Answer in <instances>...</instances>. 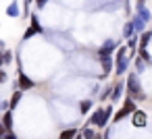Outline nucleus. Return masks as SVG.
I'll list each match as a JSON object with an SVG mask.
<instances>
[{
    "instance_id": "cd10ccee",
    "label": "nucleus",
    "mask_w": 152,
    "mask_h": 139,
    "mask_svg": "<svg viewBox=\"0 0 152 139\" xmlns=\"http://www.w3.org/2000/svg\"><path fill=\"white\" fill-rule=\"evenodd\" d=\"M4 64V60H2V50H0V67H2Z\"/></svg>"
},
{
    "instance_id": "4468645a",
    "label": "nucleus",
    "mask_w": 152,
    "mask_h": 139,
    "mask_svg": "<svg viewBox=\"0 0 152 139\" xmlns=\"http://www.w3.org/2000/svg\"><path fill=\"white\" fill-rule=\"evenodd\" d=\"M2 125L7 131H13V110H4V116H2Z\"/></svg>"
},
{
    "instance_id": "b1692460",
    "label": "nucleus",
    "mask_w": 152,
    "mask_h": 139,
    "mask_svg": "<svg viewBox=\"0 0 152 139\" xmlns=\"http://www.w3.org/2000/svg\"><path fill=\"white\" fill-rule=\"evenodd\" d=\"M7 79H9V73L4 69H0V83H7Z\"/></svg>"
},
{
    "instance_id": "39448f33",
    "label": "nucleus",
    "mask_w": 152,
    "mask_h": 139,
    "mask_svg": "<svg viewBox=\"0 0 152 139\" xmlns=\"http://www.w3.org/2000/svg\"><path fill=\"white\" fill-rule=\"evenodd\" d=\"M98 62H100V67H102V75H100V79H106V77L113 73L115 56H98Z\"/></svg>"
},
{
    "instance_id": "ddd939ff",
    "label": "nucleus",
    "mask_w": 152,
    "mask_h": 139,
    "mask_svg": "<svg viewBox=\"0 0 152 139\" xmlns=\"http://www.w3.org/2000/svg\"><path fill=\"white\" fill-rule=\"evenodd\" d=\"M121 35H123V40H127V38H131V35H135V29H133V23H131V19L123 25V29H121Z\"/></svg>"
},
{
    "instance_id": "1a4fd4ad",
    "label": "nucleus",
    "mask_w": 152,
    "mask_h": 139,
    "mask_svg": "<svg viewBox=\"0 0 152 139\" xmlns=\"http://www.w3.org/2000/svg\"><path fill=\"white\" fill-rule=\"evenodd\" d=\"M125 93V81L123 79H119L115 85H113V91H110V102L113 104H117L119 100H121V96Z\"/></svg>"
},
{
    "instance_id": "f8f14e48",
    "label": "nucleus",
    "mask_w": 152,
    "mask_h": 139,
    "mask_svg": "<svg viewBox=\"0 0 152 139\" xmlns=\"http://www.w3.org/2000/svg\"><path fill=\"white\" fill-rule=\"evenodd\" d=\"M7 17H21V11H19V2H17V0H13V2L7 7Z\"/></svg>"
},
{
    "instance_id": "aec40b11",
    "label": "nucleus",
    "mask_w": 152,
    "mask_h": 139,
    "mask_svg": "<svg viewBox=\"0 0 152 139\" xmlns=\"http://www.w3.org/2000/svg\"><path fill=\"white\" fill-rule=\"evenodd\" d=\"M79 131L77 129H65L61 135H58V139H75V135H77Z\"/></svg>"
},
{
    "instance_id": "c85d7f7f",
    "label": "nucleus",
    "mask_w": 152,
    "mask_h": 139,
    "mask_svg": "<svg viewBox=\"0 0 152 139\" xmlns=\"http://www.w3.org/2000/svg\"><path fill=\"white\" fill-rule=\"evenodd\" d=\"M92 139H104V137H102V135H98V133H96V135H94V137H92Z\"/></svg>"
},
{
    "instance_id": "a211bd4d",
    "label": "nucleus",
    "mask_w": 152,
    "mask_h": 139,
    "mask_svg": "<svg viewBox=\"0 0 152 139\" xmlns=\"http://www.w3.org/2000/svg\"><path fill=\"white\" fill-rule=\"evenodd\" d=\"M92 106H94L92 100H81V102H79V112H81V114H88V112L92 110Z\"/></svg>"
},
{
    "instance_id": "4be33fe9",
    "label": "nucleus",
    "mask_w": 152,
    "mask_h": 139,
    "mask_svg": "<svg viewBox=\"0 0 152 139\" xmlns=\"http://www.w3.org/2000/svg\"><path fill=\"white\" fill-rule=\"evenodd\" d=\"M2 60H4V64H11V62H13V52L4 48V50H2Z\"/></svg>"
},
{
    "instance_id": "20e7f679",
    "label": "nucleus",
    "mask_w": 152,
    "mask_h": 139,
    "mask_svg": "<svg viewBox=\"0 0 152 139\" xmlns=\"http://www.w3.org/2000/svg\"><path fill=\"white\" fill-rule=\"evenodd\" d=\"M137 108V102L133 100V98H129V96H125L123 98V104H121V108L113 114V122H121L123 118H127V116H131V112Z\"/></svg>"
},
{
    "instance_id": "6e6552de",
    "label": "nucleus",
    "mask_w": 152,
    "mask_h": 139,
    "mask_svg": "<svg viewBox=\"0 0 152 139\" xmlns=\"http://www.w3.org/2000/svg\"><path fill=\"white\" fill-rule=\"evenodd\" d=\"M17 87L21 89V91H29V89H34L36 87V81L29 77V75H25V73H19V79H17Z\"/></svg>"
},
{
    "instance_id": "6ab92c4d",
    "label": "nucleus",
    "mask_w": 152,
    "mask_h": 139,
    "mask_svg": "<svg viewBox=\"0 0 152 139\" xmlns=\"http://www.w3.org/2000/svg\"><path fill=\"white\" fill-rule=\"evenodd\" d=\"M29 21H31V29H34L36 33H42V31H44L42 25H40V19H38L36 15H29Z\"/></svg>"
},
{
    "instance_id": "9b49d317",
    "label": "nucleus",
    "mask_w": 152,
    "mask_h": 139,
    "mask_svg": "<svg viewBox=\"0 0 152 139\" xmlns=\"http://www.w3.org/2000/svg\"><path fill=\"white\" fill-rule=\"evenodd\" d=\"M152 42V29H146L140 33V42H137V48H148Z\"/></svg>"
},
{
    "instance_id": "473e14b6",
    "label": "nucleus",
    "mask_w": 152,
    "mask_h": 139,
    "mask_svg": "<svg viewBox=\"0 0 152 139\" xmlns=\"http://www.w3.org/2000/svg\"><path fill=\"white\" fill-rule=\"evenodd\" d=\"M0 139H4V137H0Z\"/></svg>"
},
{
    "instance_id": "9d476101",
    "label": "nucleus",
    "mask_w": 152,
    "mask_h": 139,
    "mask_svg": "<svg viewBox=\"0 0 152 139\" xmlns=\"http://www.w3.org/2000/svg\"><path fill=\"white\" fill-rule=\"evenodd\" d=\"M131 23H133V29H135V33L140 35L142 31H146V25H150L148 21H144L142 17H137V15H133L131 17Z\"/></svg>"
},
{
    "instance_id": "a878e982",
    "label": "nucleus",
    "mask_w": 152,
    "mask_h": 139,
    "mask_svg": "<svg viewBox=\"0 0 152 139\" xmlns=\"http://www.w3.org/2000/svg\"><path fill=\"white\" fill-rule=\"evenodd\" d=\"M4 139H17V135H15L13 131H7V135H4Z\"/></svg>"
},
{
    "instance_id": "7ed1b4c3",
    "label": "nucleus",
    "mask_w": 152,
    "mask_h": 139,
    "mask_svg": "<svg viewBox=\"0 0 152 139\" xmlns=\"http://www.w3.org/2000/svg\"><path fill=\"white\" fill-rule=\"evenodd\" d=\"M113 112H115V106H113V104H108V106H102V108H96V110L90 114V118H88V125H90V127L104 129V127L108 125V120H110Z\"/></svg>"
},
{
    "instance_id": "2eb2a0df",
    "label": "nucleus",
    "mask_w": 152,
    "mask_h": 139,
    "mask_svg": "<svg viewBox=\"0 0 152 139\" xmlns=\"http://www.w3.org/2000/svg\"><path fill=\"white\" fill-rule=\"evenodd\" d=\"M21 98H23V91H21V89H19V91H15V93H13V98L9 100V108H11V110H15V108H17V104L21 102Z\"/></svg>"
},
{
    "instance_id": "393cba45",
    "label": "nucleus",
    "mask_w": 152,
    "mask_h": 139,
    "mask_svg": "<svg viewBox=\"0 0 152 139\" xmlns=\"http://www.w3.org/2000/svg\"><path fill=\"white\" fill-rule=\"evenodd\" d=\"M48 4V0H36V9H44Z\"/></svg>"
},
{
    "instance_id": "f257e3e1",
    "label": "nucleus",
    "mask_w": 152,
    "mask_h": 139,
    "mask_svg": "<svg viewBox=\"0 0 152 139\" xmlns=\"http://www.w3.org/2000/svg\"><path fill=\"white\" fill-rule=\"evenodd\" d=\"M125 93H127L129 98H133L135 102H144V100L148 98V93H146L144 87H142V81H140L137 73H129V75H127V79H125Z\"/></svg>"
},
{
    "instance_id": "bb28decb",
    "label": "nucleus",
    "mask_w": 152,
    "mask_h": 139,
    "mask_svg": "<svg viewBox=\"0 0 152 139\" xmlns=\"http://www.w3.org/2000/svg\"><path fill=\"white\" fill-rule=\"evenodd\" d=\"M4 135H7V129H4L2 122H0V137H4Z\"/></svg>"
},
{
    "instance_id": "5701e85b",
    "label": "nucleus",
    "mask_w": 152,
    "mask_h": 139,
    "mask_svg": "<svg viewBox=\"0 0 152 139\" xmlns=\"http://www.w3.org/2000/svg\"><path fill=\"white\" fill-rule=\"evenodd\" d=\"M110 91H113V85H108V87H104V91L100 93V100H106V98H110Z\"/></svg>"
},
{
    "instance_id": "412c9836",
    "label": "nucleus",
    "mask_w": 152,
    "mask_h": 139,
    "mask_svg": "<svg viewBox=\"0 0 152 139\" xmlns=\"http://www.w3.org/2000/svg\"><path fill=\"white\" fill-rule=\"evenodd\" d=\"M94 135H96V131H94L92 127H86V129H81V137H83V139H92Z\"/></svg>"
},
{
    "instance_id": "7c9ffc66",
    "label": "nucleus",
    "mask_w": 152,
    "mask_h": 139,
    "mask_svg": "<svg viewBox=\"0 0 152 139\" xmlns=\"http://www.w3.org/2000/svg\"><path fill=\"white\" fill-rule=\"evenodd\" d=\"M150 29H152V19H150Z\"/></svg>"
},
{
    "instance_id": "dca6fc26",
    "label": "nucleus",
    "mask_w": 152,
    "mask_h": 139,
    "mask_svg": "<svg viewBox=\"0 0 152 139\" xmlns=\"http://www.w3.org/2000/svg\"><path fill=\"white\" fill-rule=\"evenodd\" d=\"M137 56H140L146 64H152V54L148 52V48H137Z\"/></svg>"
},
{
    "instance_id": "f3484780",
    "label": "nucleus",
    "mask_w": 152,
    "mask_h": 139,
    "mask_svg": "<svg viewBox=\"0 0 152 139\" xmlns=\"http://www.w3.org/2000/svg\"><path fill=\"white\" fill-rule=\"evenodd\" d=\"M133 69H135V73H137V75H140V73H144V69H146V62H144L137 54L133 56Z\"/></svg>"
},
{
    "instance_id": "0eeeda50",
    "label": "nucleus",
    "mask_w": 152,
    "mask_h": 139,
    "mask_svg": "<svg viewBox=\"0 0 152 139\" xmlns=\"http://www.w3.org/2000/svg\"><path fill=\"white\" fill-rule=\"evenodd\" d=\"M117 48H119V42H117V40H106V42L98 48V56H115Z\"/></svg>"
},
{
    "instance_id": "f03ea898",
    "label": "nucleus",
    "mask_w": 152,
    "mask_h": 139,
    "mask_svg": "<svg viewBox=\"0 0 152 139\" xmlns=\"http://www.w3.org/2000/svg\"><path fill=\"white\" fill-rule=\"evenodd\" d=\"M131 58H133V56L129 54L127 44H121V46L117 48V52H115V75H117V77L127 75V71H129V60H131Z\"/></svg>"
},
{
    "instance_id": "423d86ee",
    "label": "nucleus",
    "mask_w": 152,
    "mask_h": 139,
    "mask_svg": "<svg viewBox=\"0 0 152 139\" xmlns=\"http://www.w3.org/2000/svg\"><path fill=\"white\" fill-rule=\"evenodd\" d=\"M131 125H133L135 129H144V127L148 125V114H146L144 110L135 108V110L131 112Z\"/></svg>"
},
{
    "instance_id": "2f4dec72",
    "label": "nucleus",
    "mask_w": 152,
    "mask_h": 139,
    "mask_svg": "<svg viewBox=\"0 0 152 139\" xmlns=\"http://www.w3.org/2000/svg\"><path fill=\"white\" fill-rule=\"evenodd\" d=\"M0 104H2V100H0Z\"/></svg>"
},
{
    "instance_id": "c756f323",
    "label": "nucleus",
    "mask_w": 152,
    "mask_h": 139,
    "mask_svg": "<svg viewBox=\"0 0 152 139\" xmlns=\"http://www.w3.org/2000/svg\"><path fill=\"white\" fill-rule=\"evenodd\" d=\"M75 139H83V137H81V131H79V133L75 135Z\"/></svg>"
}]
</instances>
